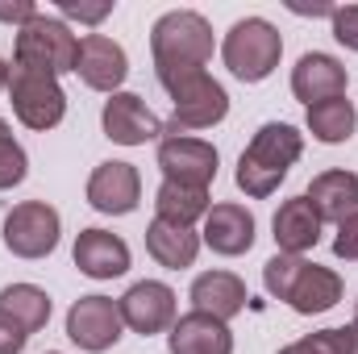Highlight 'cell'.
<instances>
[{
  "label": "cell",
  "mask_w": 358,
  "mask_h": 354,
  "mask_svg": "<svg viewBox=\"0 0 358 354\" xmlns=\"http://www.w3.org/2000/svg\"><path fill=\"white\" fill-rule=\"evenodd\" d=\"M125 334V321H121V309L113 296H80L71 309H67V338L88 354H104L113 351Z\"/></svg>",
  "instance_id": "8"
},
{
  "label": "cell",
  "mask_w": 358,
  "mask_h": 354,
  "mask_svg": "<svg viewBox=\"0 0 358 354\" xmlns=\"http://www.w3.org/2000/svg\"><path fill=\"white\" fill-rule=\"evenodd\" d=\"M221 59L234 80L263 84L267 76H275V67L283 59V38L267 17H242L229 25V34L221 42Z\"/></svg>",
  "instance_id": "5"
},
{
  "label": "cell",
  "mask_w": 358,
  "mask_h": 354,
  "mask_svg": "<svg viewBox=\"0 0 358 354\" xmlns=\"http://www.w3.org/2000/svg\"><path fill=\"white\" fill-rule=\"evenodd\" d=\"M208 187H192V183H171L163 179L159 192H155V217L159 221H171V225H196L208 217Z\"/></svg>",
  "instance_id": "23"
},
{
  "label": "cell",
  "mask_w": 358,
  "mask_h": 354,
  "mask_svg": "<svg viewBox=\"0 0 358 354\" xmlns=\"http://www.w3.org/2000/svg\"><path fill=\"white\" fill-rule=\"evenodd\" d=\"M200 246H204L200 234L187 229V225H171V221H159V217L146 225V255L167 271H187L196 263Z\"/></svg>",
  "instance_id": "21"
},
{
  "label": "cell",
  "mask_w": 358,
  "mask_h": 354,
  "mask_svg": "<svg viewBox=\"0 0 358 354\" xmlns=\"http://www.w3.org/2000/svg\"><path fill=\"white\" fill-rule=\"evenodd\" d=\"M304 125H308V134H313L321 146H342V142L355 138L358 113H355V104H350L346 96H338V100H321V104H313L308 117H304Z\"/></svg>",
  "instance_id": "24"
},
{
  "label": "cell",
  "mask_w": 358,
  "mask_h": 354,
  "mask_svg": "<svg viewBox=\"0 0 358 354\" xmlns=\"http://www.w3.org/2000/svg\"><path fill=\"white\" fill-rule=\"evenodd\" d=\"M271 229H275L279 255H300V259H304V255L321 242V217H317V208L308 204V196L283 200L279 213H275V221H271Z\"/></svg>",
  "instance_id": "19"
},
{
  "label": "cell",
  "mask_w": 358,
  "mask_h": 354,
  "mask_svg": "<svg viewBox=\"0 0 358 354\" xmlns=\"http://www.w3.org/2000/svg\"><path fill=\"white\" fill-rule=\"evenodd\" d=\"M25 342H29V334H25L8 313H0V354H21Z\"/></svg>",
  "instance_id": "32"
},
{
  "label": "cell",
  "mask_w": 358,
  "mask_h": 354,
  "mask_svg": "<svg viewBox=\"0 0 358 354\" xmlns=\"http://www.w3.org/2000/svg\"><path fill=\"white\" fill-rule=\"evenodd\" d=\"M159 84L171 96V121L167 134H187V129H213L229 117V92L221 88L204 67L192 71H155Z\"/></svg>",
  "instance_id": "2"
},
{
  "label": "cell",
  "mask_w": 358,
  "mask_h": 354,
  "mask_svg": "<svg viewBox=\"0 0 358 354\" xmlns=\"http://www.w3.org/2000/svg\"><path fill=\"white\" fill-rule=\"evenodd\" d=\"M25 176H29V155H25V146L13 138V125L0 121V192L25 183Z\"/></svg>",
  "instance_id": "28"
},
{
  "label": "cell",
  "mask_w": 358,
  "mask_h": 354,
  "mask_svg": "<svg viewBox=\"0 0 358 354\" xmlns=\"http://www.w3.org/2000/svg\"><path fill=\"white\" fill-rule=\"evenodd\" d=\"M350 325H355V334H358V300H355V321H350Z\"/></svg>",
  "instance_id": "35"
},
{
  "label": "cell",
  "mask_w": 358,
  "mask_h": 354,
  "mask_svg": "<svg viewBox=\"0 0 358 354\" xmlns=\"http://www.w3.org/2000/svg\"><path fill=\"white\" fill-rule=\"evenodd\" d=\"M259 225H255V213L246 208V204H234V200H225V204H213L208 208V217H204V229H200V242L213 250V255H221V259H238V255H246L250 246H255V234Z\"/></svg>",
  "instance_id": "14"
},
{
  "label": "cell",
  "mask_w": 358,
  "mask_h": 354,
  "mask_svg": "<svg viewBox=\"0 0 358 354\" xmlns=\"http://www.w3.org/2000/svg\"><path fill=\"white\" fill-rule=\"evenodd\" d=\"M8 104L17 113V121L25 129H55L63 117H67V92L55 76H42V71H29V67H8Z\"/></svg>",
  "instance_id": "6"
},
{
  "label": "cell",
  "mask_w": 358,
  "mask_h": 354,
  "mask_svg": "<svg viewBox=\"0 0 358 354\" xmlns=\"http://www.w3.org/2000/svg\"><path fill=\"white\" fill-rule=\"evenodd\" d=\"M0 92H8V63L0 59Z\"/></svg>",
  "instance_id": "34"
},
{
  "label": "cell",
  "mask_w": 358,
  "mask_h": 354,
  "mask_svg": "<svg viewBox=\"0 0 358 354\" xmlns=\"http://www.w3.org/2000/svg\"><path fill=\"white\" fill-rule=\"evenodd\" d=\"M34 17H38V4H34V0H13V4L0 0V21H8V25L21 29V25H29Z\"/></svg>",
  "instance_id": "33"
},
{
  "label": "cell",
  "mask_w": 358,
  "mask_h": 354,
  "mask_svg": "<svg viewBox=\"0 0 358 354\" xmlns=\"http://www.w3.org/2000/svg\"><path fill=\"white\" fill-rule=\"evenodd\" d=\"M300 155H304V134L296 125H287V121H267V125H259V134L242 150L234 183L250 200H267L271 192L287 179V171L296 167Z\"/></svg>",
  "instance_id": "1"
},
{
  "label": "cell",
  "mask_w": 358,
  "mask_h": 354,
  "mask_svg": "<svg viewBox=\"0 0 358 354\" xmlns=\"http://www.w3.org/2000/svg\"><path fill=\"white\" fill-rule=\"evenodd\" d=\"M342 292H346V283H342V275H338L334 267L308 263L287 304H292L300 317H317V313H329V309L342 300Z\"/></svg>",
  "instance_id": "22"
},
{
  "label": "cell",
  "mask_w": 358,
  "mask_h": 354,
  "mask_svg": "<svg viewBox=\"0 0 358 354\" xmlns=\"http://www.w3.org/2000/svg\"><path fill=\"white\" fill-rule=\"evenodd\" d=\"M59 8V17L63 21H80V25H100L113 8H117V0H100V4H84V0H59L55 4Z\"/></svg>",
  "instance_id": "29"
},
{
  "label": "cell",
  "mask_w": 358,
  "mask_h": 354,
  "mask_svg": "<svg viewBox=\"0 0 358 354\" xmlns=\"http://www.w3.org/2000/svg\"><path fill=\"white\" fill-rule=\"evenodd\" d=\"M100 129L117 146H146V142H163V134H167V125L155 117V108L134 92H113L104 100Z\"/></svg>",
  "instance_id": "9"
},
{
  "label": "cell",
  "mask_w": 358,
  "mask_h": 354,
  "mask_svg": "<svg viewBox=\"0 0 358 354\" xmlns=\"http://www.w3.org/2000/svg\"><path fill=\"white\" fill-rule=\"evenodd\" d=\"M76 59H80V38L71 34V25L63 17H50V13H38L29 25L17 29V42H13V63L17 67H29V71H42V76H67L76 71Z\"/></svg>",
  "instance_id": "4"
},
{
  "label": "cell",
  "mask_w": 358,
  "mask_h": 354,
  "mask_svg": "<svg viewBox=\"0 0 358 354\" xmlns=\"http://www.w3.org/2000/svg\"><path fill=\"white\" fill-rule=\"evenodd\" d=\"M50 296L38 288V283H8V288H0V313H8L25 334H38V330H46V321H50Z\"/></svg>",
  "instance_id": "25"
},
{
  "label": "cell",
  "mask_w": 358,
  "mask_h": 354,
  "mask_svg": "<svg viewBox=\"0 0 358 354\" xmlns=\"http://www.w3.org/2000/svg\"><path fill=\"white\" fill-rule=\"evenodd\" d=\"M0 234H4V250H8V255L34 263V259L55 255V246H59V238H63V217H59V208L46 204V200H21V204L8 208Z\"/></svg>",
  "instance_id": "7"
},
{
  "label": "cell",
  "mask_w": 358,
  "mask_h": 354,
  "mask_svg": "<svg viewBox=\"0 0 358 354\" xmlns=\"http://www.w3.org/2000/svg\"><path fill=\"white\" fill-rule=\"evenodd\" d=\"M71 259L80 267V275H88V279H121L129 271V246L121 234L92 225V229H80Z\"/></svg>",
  "instance_id": "16"
},
{
  "label": "cell",
  "mask_w": 358,
  "mask_h": 354,
  "mask_svg": "<svg viewBox=\"0 0 358 354\" xmlns=\"http://www.w3.org/2000/svg\"><path fill=\"white\" fill-rule=\"evenodd\" d=\"M76 76L88 84L92 92H121L125 76H129V55L121 42L104 38V34H84L80 38V59H76Z\"/></svg>",
  "instance_id": "13"
},
{
  "label": "cell",
  "mask_w": 358,
  "mask_h": 354,
  "mask_svg": "<svg viewBox=\"0 0 358 354\" xmlns=\"http://www.w3.org/2000/svg\"><path fill=\"white\" fill-rule=\"evenodd\" d=\"M142 200V176L134 163L108 159L88 176V204L104 217H129Z\"/></svg>",
  "instance_id": "12"
},
{
  "label": "cell",
  "mask_w": 358,
  "mask_h": 354,
  "mask_svg": "<svg viewBox=\"0 0 358 354\" xmlns=\"http://www.w3.org/2000/svg\"><path fill=\"white\" fill-rule=\"evenodd\" d=\"M46 354H59V351H46Z\"/></svg>",
  "instance_id": "36"
},
{
  "label": "cell",
  "mask_w": 358,
  "mask_h": 354,
  "mask_svg": "<svg viewBox=\"0 0 358 354\" xmlns=\"http://www.w3.org/2000/svg\"><path fill=\"white\" fill-rule=\"evenodd\" d=\"M167 351L171 354H234V334L225 321L208 313H183L167 330Z\"/></svg>",
  "instance_id": "18"
},
{
  "label": "cell",
  "mask_w": 358,
  "mask_h": 354,
  "mask_svg": "<svg viewBox=\"0 0 358 354\" xmlns=\"http://www.w3.org/2000/svg\"><path fill=\"white\" fill-rule=\"evenodd\" d=\"M279 354H358V334H355V325L317 330L308 338H296L292 346H283Z\"/></svg>",
  "instance_id": "26"
},
{
  "label": "cell",
  "mask_w": 358,
  "mask_h": 354,
  "mask_svg": "<svg viewBox=\"0 0 358 354\" xmlns=\"http://www.w3.org/2000/svg\"><path fill=\"white\" fill-rule=\"evenodd\" d=\"M329 25H334V38H338V42H342L346 50H358V4L334 8Z\"/></svg>",
  "instance_id": "30"
},
{
  "label": "cell",
  "mask_w": 358,
  "mask_h": 354,
  "mask_svg": "<svg viewBox=\"0 0 358 354\" xmlns=\"http://www.w3.org/2000/svg\"><path fill=\"white\" fill-rule=\"evenodd\" d=\"M346 84H350L346 67H342L334 55H325V50H308V55H300L296 67H292V96H296L300 104H308V108L321 104V100L346 96Z\"/></svg>",
  "instance_id": "15"
},
{
  "label": "cell",
  "mask_w": 358,
  "mask_h": 354,
  "mask_svg": "<svg viewBox=\"0 0 358 354\" xmlns=\"http://www.w3.org/2000/svg\"><path fill=\"white\" fill-rule=\"evenodd\" d=\"M221 155L213 142L192 138V134H163L159 142V171L171 183H192V187H208L217 179Z\"/></svg>",
  "instance_id": "10"
},
{
  "label": "cell",
  "mask_w": 358,
  "mask_h": 354,
  "mask_svg": "<svg viewBox=\"0 0 358 354\" xmlns=\"http://www.w3.org/2000/svg\"><path fill=\"white\" fill-rule=\"evenodd\" d=\"M150 55H155V71L208 67V59H213V25L192 8H171L150 25Z\"/></svg>",
  "instance_id": "3"
},
{
  "label": "cell",
  "mask_w": 358,
  "mask_h": 354,
  "mask_svg": "<svg viewBox=\"0 0 358 354\" xmlns=\"http://www.w3.org/2000/svg\"><path fill=\"white\" fill-rule=\"evenodd\" d=\"M187 296H192V309H196V313H208V317H217V321H225V325H229V321L246 309V300H250L242 275H234V271H204V275H196Z\"/></svg>",
  "instance_id": "17"
},
{
  "label": "cell",
  "mask_w": 358,
  "mask_h": 354,
  "mask_svg": "<svg viewBox=\"0 0 358 354\" xmlns=\"http://www.w3.org/2000/svg\"><path fill=\"white\" fill-rule=\"evenodd\" d=\"M308 204L317 208V217H321V225L325 221H346L350 213H358V176L355 171H342V167H334V171H321V176H313L308 183Z\"/></svg>",
  "instance_id": "20"
},
{
  "label": "cell",
  "mask_w": 358,
  "mask_h": 354,
  "mask_svg": "<svg viewBox=\"0 0 358 354\" xmlns=\"http://www.w3.org/2000/svg\"><path fill=\"white\" fill-rule=\"evenodd\" d=\"M304 267H308V259H300V255H275V259H267V263H263V288H267V296L292 300V292H296Z\"/></svg>",
  "instance_id": "27"
},
{
  "label": "cell",
  "mask_w": 358,
  "mask_h": 354,
  "mask_svg": "<svg viewBox=\"0 0 358 354\" xmlns=\"http://www.w3.org/2000/svg\"><path fill=\"white\" fill-rule=\"evenodd\" d=\"M121 321L125 330L142 334V338H155V334H167L176 325V292L163 283V279H138L121 300Z\"/></svg>",
  "instance_id": "11"
},
{
  "label": "cell",
  "mask_w": 358,
  "mask_h": 354,
  "mask_svg": "<svg viewBox=\"0 0 358 354\" xmlns=\"http://www.w3.org/2000/svg\"><path fill=\"white\" fill-rule=\"evenodd\" d=\"M334 255L342 263H358V213H350L346 221H338V234H334Z\"/></svg>",
  "instance_id": "31"
}]
</instances>
